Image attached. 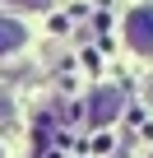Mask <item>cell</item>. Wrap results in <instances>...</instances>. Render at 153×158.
Returning <instances> with one entry per match:
<instances>
[{"instance_id":"3","label":"cell","mask_w":153,"mask_h":158,"mask_svg":"<svg viewBox=\"0 0 153 158\" xmlns=\"http://www.w3.org/2000/svg\"><path fill=\"white\" fill-rule=\"evenodd\" d=\"M116 112H121V93H116V89H102V93L93 98V121H98V126H107Z\"/></svg>"},{"instance_id":"4","label":"cell","mask_w":153,"mask_h":158,"mask_svg":"<svg viewBox=\"0 0 153 158\" xmlns=\"http://www.w3.org/2000/svg\"><path fill=\"white\" fill-rule=\"evenodd\" d=\"M5 5H19V10H46L51 0H5Z\"/></svg>"},{"instance_id":"1","label":"cell","mask_w":153,"mask_h":158,"mask_svg":"<svg viewBox=\"0 0 153 158\" xmlns=\"http://www.w3.org/2000/svg\"><path fill=\"white\" fill-rule=\"evenodd\" d=\"M125 42H130V51L153 56V5L130 10V19H125Z\"/></svg>"},{"instance_id":"5","label":"cell","mask_w":153,"mask_h":158,"mask_svg":"<svg viewBox=\"0 0 153 158\" xmlns=\"http://www.w3.org/2000/svg\"><path fill=\"white\" fill-rule=\"evenodd\" d=\"M148 102H153V84H148Z\"/></svg>"},{"instance_id":"2","label":"cell","mask_w":153,"mask_h":158,"mask_svg":"<svg viewBox=\"0 0 153 158\" xmlns=\"http://www.w3.org/2000/svg\"><path fill=\"white\" fill-rule=\"evenodd\" d=\"M23 42H28L23 23H19V19H5V14H0V56H10V51H19Z\"/></svg>"}]
</instances>
